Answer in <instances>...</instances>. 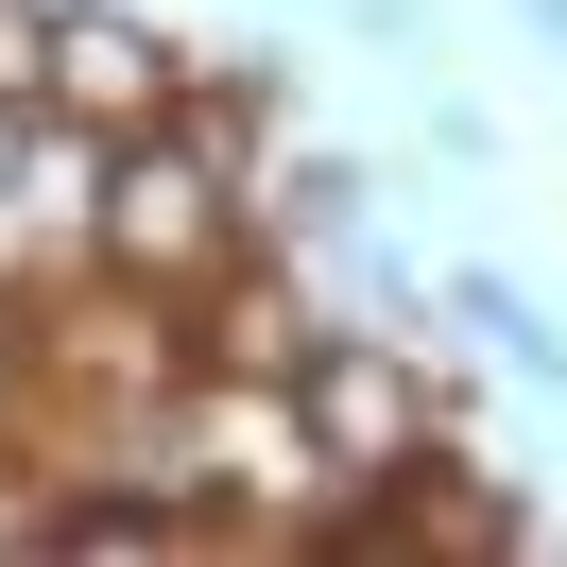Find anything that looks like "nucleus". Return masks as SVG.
Returning a JSON list of instances; mask_svg holds the SVG:
<instances>
[{
  "instance_id": "1a4fd4ad",
  "label": "nucleus",
  "mask_w": 567,
  "mask_h": 567,
  "mask_svg": "<svg viewBox=\"0 0 567 567\" xmlns=\"http://www.w3.org/2000/svg\"><path fill=\"white\" fill-rule=\"evenodd\" d=\"M35 379V310H18V292H0V395Z\"/></svg>"
},
{
  "instance_id": "9d476101",
  "label": "nucleus",
  "mask_w": 567,
  "mask_h": 567,
  "mask_svg": "<svg viewBox=\"0 0 567 567\" xmlns=\"http://www.w3.org/2000/svg\"><path fill=\"white\" fill-rule=\"evenodd\" d=\"M516 18H533V52H567V0H516Z\"/></svg>"
},
{
  "instance_id": "f257e3e1",
  "label": "nucleus",
  "mask_w": 567,
  "mask_h": 567,
  "mask_svg": "<svg viewBox=\"0 0 567 567\" xmlns=\"http://www.w3.org/2000/svg\"><path fill=\"white\" fill-rule=\"evenodd\" d=\"M86 258L138 276V292H207L224 258H241V173H207L173 121L104 138V155H86Z\"/></svg>"
},
{
  "instance_id": "7ed1b4c3",
  "label": "nucleus",
  "mask_w": 567,
  "mask_h": 567,
  "mask_svg": "<svg viewBox=\"0 0 567 567\" xmlns=\"http://www.w3.org/2000/svg\"><path fill=\"white\" fill-rule=\"evenodd\" d=\"M189 52L155 35V18H121V0H52V121L70 138H138V121H173Z\"/></svg>"
},
{
  "instance_id": "39448f33",
  "label": "nucleus",
  "mask_w": 567,
  "mask_h": 567,
  "mask_svg": "<svg viewBox=\"0 0 567 567\" xmlns=\"http://www.w3.org/2000/svg\"><path fill=\"white\" fill-rule=\"evenodd\" d=\"M173 138L207 155V173H258V138H276V70H207V52H189V86H173Z\"/></svg>"
},
{
  "instance_id": "6e6552de",
  "label": "nucleus",
  "mask_w": 567,
  "mask_h": 567,
  "mask_svg": "<svg viewBox=\"0 0 567 567\" xmlns=\"http://www.w3.org/2000/svg\"><path fill=\"white\" fill-rule=\"evenodd\" d=\"M52 104V0H0V121Z\"/></svg>"
},
{
  "instance_id": "f03ea898",
  "label": "nucleus",
  "mask_w": 567,
  "mask_h": 567,
  "mask_svg": "<svg viewBox=\"0 0 567 567\" xmlns=\"http://www.w3.org/2000/svg\"><path fill=\"white\" fill-rule=\"evenodd\" d=\"M292 430H310L327 482H379V464H413L430 430V361L395 344V327H310V361H292Z\"/></svg>"
},
{
  "instance_id": "20e7f679",
  "label": "nucleus",
  "mask_w": 567,
  "mask_h": 567,
  "mask_svg": "<svg viewBox=\"0 0 567 567\" xmlns=\"http://www.w3.org/2000/svg\"><path fill=\"white\" fill-rule=\"evenodd\" d=\"M292 361H310V292L224 258V276H207V327H189V379H292Z\"/></svg>"
},
{
  "instance_id": "423d86ee",
  "label": "nucleus",
  "mask_w": 567,
  "mask_h": 567,
  "mask_svg": "<svg viewBox=\"0 0 567 567\" xmlns=\"http://www.w3.org/2000/svg\"><path fill=\"white\" fill-rule=\"evenodd\" d=\"M447 310H464V344H482V361H516L533 395H567V327L533 310L516 276H447Z\"/></svg>"
},
{
  "instance_id": "0eeeda50",
  "label": "nucleus",
  "mask_w": 567,
  "mask_h": 567,
  "mask_svg": "<svg viewBox=\"0 0 567 567\" xmlns=\"http://www.w3.org/2000/svg\"><path fill=\"white\" fill-rule=\"evenodd\" d=\"M276 224H292V241H344V224H361V155H292V173H276Z\"/></svg>"
}]
</instances>
